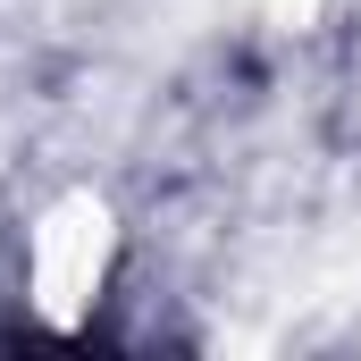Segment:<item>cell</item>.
<instances>
[{"label":"cell","mask_w":361,"mask_h":361,"mask_svg":"<svg viewBox=\"0 0 361 361\" xmlns=\"http://www.w3.org/2000/svg\"><path fill=\"white\" fill-rule=\"evenodd\" d=\"M101 269H109V202L101 193H59L34 227V311L51 328H76L92 311Z\"/></svg>","instance_id":"cell-1"},{"label":"cell","mask_w":361,"mask_h":361,"mask_svg":"<svg viewBox=\"0 0 361 361\" xmlns=\"http://www.w3.org/2000/svg\"><path fill=\"white\" fill-rule=\"evenodd\" d=\"M353 302H361V219H345V227L311 252V277H302L294 311H302V328H319V319H336V311H353Z\"/></svg>","instance_id":"cell-2"},{"label":"cell","mask_w":361,"mask_h":361,"mask_svg":"<svg viewBox=\"0 0 361 361\" xmlns=\"http://www.w3.org/2000/svg\"><path fill=\"white\" fill-rule=\"evenodd\" d=\"M252 8H261L269 25H286V34H302V25L319 17V0H252Z\"/></svg>","instance_id":"cell-3"}]
</instances>
